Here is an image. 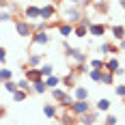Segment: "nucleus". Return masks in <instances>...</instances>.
<instances>
[{"label":"nucleus","mask_w":125,"mask_h":125,"mask_svg":"<svg viewBox=\"0 0 125 125\" xmlns=\"http://www.w3.org/2000/svg\"><path fill=\"white\" fill-rule=\"evenodd\" d=\"M15 22V32H17V37H32V32H35V24L32 22H28L24 17H15L13 20Z\"/></svg>","instance_id":"nucleus-1"},{"label":"nucleus","mask_w":125,"mask_h":125,"mask_svg":"<svg viewBox=\"0 0 125 125\" xmlns=\"http://www.w3.org/2000/svg\"><path fill=\"white\" fill-rule=\"evenodd\" d=\"M62 50H65V54H67L73 62H86V58H88L84 50H78V48H73V45H69L67 41L62 43Z\"/></svg>","instance_id":"nucleus-2"},{"label":"nucleus","mask_w":125,"mask_h":125,"mask_svg":"<svg viewBox=\"0 0 125 125\" xmlns=\"http://www.w3.org/2000/svg\"><path fill=\"white\" fill-rule=\"evenodd\" d=\"M104 71L114 73V78L125 73V69L121 67V62H119V58H116V56H110V58H106V61H104Z\"/></svg>","instance_id":"nucleus-3"},{"label":"nucleus","mask_w":125,"mask_h":125,"mask_svg":"<svg viewBox=\"0 0 125 125\" xmlns=\"http://www.w3.org/2000/svg\"><path fill=\"white\" fill-rule=\"evenodd\" d=\"M88 110H93V106L88 104V99H73V104L69 106V112L75 114V116H82Z\"/></svg>","instance_id":"nucleus-4"},{"label":"nucleus","mask_w":125,"mask_h":125,"mask_svg":"<svg viewBox=\"0 0 125 125\" xmlns=\"http://www.w3.org/2000/svg\"><path fill=\"white\" fill-rule=\"evenodd\" d=\"M62 17H65V22H69V24H78L80 17H82V11H80L78 4H71V7H67V9L62 11Z\"/></svg>","instance_id":"nucleus-5"},{"label":"nucleus","mask_w":125,"mask_h":125,"mask_svg":"<svg viewBox=\"0 0 125 125\" xmlns=\"http://www.w3.org/2000/svg\"><path fill=\"white\" fill-rule=\"evenodd\" d=\"M56 7H54V4H52V2H48V4H43V7H41V15H39V17H41V22H54V20H56Z\"/></svg>","instance_id":"nucleus-6"},{"label":"nucleus","mask_w":125,"mask_h":125,"mask_svg":"<svg viewBox=\"0 0 125 125\" xmlns=\"http://www.w3.org/2000/svg\"><path fill=\"white\" fill-rule=\"evenodd\" d=\"M99 114L101 112H97V110L93 108V110L84 112L82 116H78V123H82V125H95V123H97V119H99Z\"/></svg>","instance_id":"nucleus-7"},{"label":"nucleus","mask_w":125,"mask_h":125,"mask_svg":"<svg viewBox=\"0 0 125 125\" xmlns=\"http://www.w3.org/2000/svg\"><path fill=\"white\" fill-rule=\"evenodd\" d=\"M32 48L35 45H48L50 43V32L48 30H37V32H32Z\"/></svg>","instance_id":"nucleus-8"},{"label":"nucleus","mask_w":125,"mask_h":125,"mask_svg":"<svg viewBox=\"0 0 125 125\" xmlns=\"http://www.w3.org/2000/svg\"><path fill=\"white\" fill-rule=\"evenodd\" d=\"M39 15H41V7H37V4H28V7L24 9V20H28V22L41 20Z\"/></svg>","instance_id":"nucleus-9"},{"label":"nucleus","mask_w":125,"mask_h":125,"mask_svg":"<svg viewBox=\"0 0 125 125\" xmlns=\"http://www.w3.org/2000/svg\"><path fill=\"white\" fill-rule=\"evenodd\" d=\"M108 28H110V26L101 24V22H93V24L88 26V35H91V37H104V35L108 32Z\"/></svg>","instance_id":"nucleus-10"},{"label":"nucleus","mask_w":125,"mask_h":125,"mask_svg":"<svg viewBox=\"0 0 125 125\" xmlns=\"http://www.w3.org/2000/svg\"><path fill=\"white\" fill-rule=\"evenodd\" d=\"M24 78L28 80V82H37V80H43V75H41V71H39V67H28V65L24 67Z\"/></svg>","instance_id":"nucleus-11"},{"label":"nucleus","mask_w":125,"mask_h":125,"mask_svg":"<svg viewBox=\"0 0 125 125\" xmlns=\"http://www.w3.org/2000/svg\"><path fill=\"white\" fill-rule=\"evenodd\" d=\"M56 119H61V125H75V123H78V116L71 114L67 108H62V112H58Z\"/></svg>","instance_id":"nucleus-12"},{"label":"nucleus","mask_w":125,"mask_h":125,"mask_svg":"<svg viewBox=\"0 0 125 125\" xmlns=\"http://www.w3.org/2000/svg\"><path fill=\"white\" fill-rule=\"evenodd\" d=\"M71 95H73V99H88V88L75 84V86L71 88Z\"/></svg>","instance_id":"nucleus-13"},{"label":"nucleus","mask_w":125,"mask_h":125,"mask_svg":"<svg viewBox=\"0 0 125 125\" xmlns=\"http://www.w3.org/2000/svg\"><path fill=\"white\" fill-rule=\"evenodd\" d=\"M43 114H45V119H56L58 116L56 104H43Z\"/></svg>","instance_id":"nucleus-14"},{"label":"nucleus","mask_w":125,"mask_h":125,"mask_svg":"<svg viewBox=\"0 0 125 125\" xmlns=\"http://www.w3.org/2000/svg\"><path fill=\"white\" fill-rule=\"evenodd\" d=\"M58 28V32H61V37H69V35H73V24H69V22H61V24L56 26Z\"/></svg>","instance_id":"nucleus-15"},{"label":"nucleus","mask_w":125,"mask_h":125,"mask_svg":"<svg viewBox=\"0 0 125 125\" xmlns=\"http://www.w3.org/2000/svg\"><path fill=\"white\" fill-rule=\"evenodd\" d=\"M61 84L67 88V91H71V88L75 86V73H73V71H69L65 78H61Z\"/></svg>","instance_id":"nucleus-16"},{"label":"nucleus","mask_w":125,"mask_h":125,"mask_svg":"<svg viewBox=\"0 0 125 125\" xmlns=\"http://www.w3.org/2000/svg\"><path fill=\"white\" fill-rule=\"evenodd\" d=\"M99 52H104V54H116V52H121L119 50V45H116V43H108V41H104V43H101L99 45Z\"/></svg>","instance_id":"nucleus-17"},{"label":"nucleus","mask_w":125,"mask_h":125,"mask_svg":"<svg viewBox=\"0 0 125 125\" xmlns=\"http://www.w3.org/2000/svg\"><path fill=\"white\" fill-rule=\"evenodd\" d=\"M108 30L112 32V37L116 39V41H121V39L125 37V26H119V24H114V26H110Z\"/></svg>","instance_id":"nucleus-18"},{"label":"nucleus","mask_w":125,"mask_h":125,"mask_svg":"<svg viewBox=\"0 0 125 125\" xmlns=\"http://www.w3.org/2000/svg\"><path fill=\"white\" fill-rule=\"evenodd\" d=\"M32 93H37V95L48 93V84H45V80H37V82H32Z\"/></svg>","instance_id":"nucleus-19"},{"label":"nucleus","mask_w":125,"mask_h":125,"mask_svg":"<svg viewBox=\"0 0 125 125\" xmlns=\"http://www.w3.org/2000/svg\"><path fill=\"white\" fill-rule=\"evenodd\" d=\"M73 35H75V37H80V39H84V37L88 35V26L80 24V22H78V24H73Z\"/></svg>","instance_id":"nucleus-20"},{"label":"nucleus","mask_w":125,"mask_h":125,"mask_svg":"<svg viewBox=\"0 0 125 125\" xmlns=\"http://www.w3.org/2000/svg\"><path fill=\"white\" fill-rule=\"evenodd\" d=\"M95 110H97V112H108V110H110V99H108V97H101V99L95 104Z\"/></svg>","instance_id":"nucleus-21"},{"label":"nucleus","mask_w":125,"mask_h":125,"mask_svg":"<svg viewBox=\"0 0 125 125\" xmlns=\"http://www.w3.org/2000/svg\"><path fill=\"white\" fill-rule=\"evenodd\" d=\"M43 80H45V84H48V91H50V88H56V86H61V78H58V75H48V78H43Z\"/></svg>","instance_id":"nucleus-22"},{"label":"nucleus","mask_w":125,"mask_h":125,"mask_svg":"<svg viewBox=\"0 0 125 125\" xmlns=\"http://www.w3.org/2000/svg\"><path fill=\"white\" fill-rule=\"evenodd\" d=\"M41 62H43V56H41V54H30L26 65H28V67H41Z\"/></svg>","instance_id":"nucleus-23"},{"label":"nucleus","mask_w":125,"mask_h":125,"mask_svg":"<svg viewBox=\"0 0 125 125\" xmlns=\"http://www.w3.org/2000/svg\"><path fill=\"white\" fill-rule=\"evenodd\" d=\"M17 88H22V91H26V93L30 95V93H32V82H28L26 78H20V80H17Z\"/></svg>","instance_id":"nucleus-24"},{"label":"nucleus","mask_w":125,"mask_h":125,"mask_svg":"<svg viewBox=\"0 0 125 125\" xmlns=\"http://www.w3.org/2000/svg\"><path fill=\"white\" fill-rule=\"evenodd\" d=\"M7 80H13V71L7 67H0V84H4Z\"/></svg>","instance_id":"nucleus-25"},{"label":"nucleus","mask_w":125,"mask_h":125,"mask_svg":"<svg viewBox=\"0 0 125 125\" xmlns=\"http://www.w3.org/2000/svg\"><path fill=\"white\" fill-rule=\"evenodd\" d=\"M39 71H41V75H43V78H48V75L54 73V67H52V62H41Z\"/></svg>","instance_id":"nucleus-26"},{"label":"nucleus","mask_w":125,"mask_h":125,"mask_svg":"<svg viewBox=\"0 0 125 125\" xmlns=\"http://www.w3.org/2000/svg\"><path fill=\"white\" fill-rule=\"evenodd\" d=\"M99 84L112 86V84H114V73H110V71H104V73H101V82H99Z\"/></svg>","instance_id":"nucleus-27"},{"label":"nucleus","mask_w":125,"mask_h":125,"mask_svg":"<svg viewBox=\"0 0 125 125\" xmlns=\"http://www.w3.org/2000/svg\"><path fill=\"white\" fill-rule=\"evenodd\" d=\"M93 9L99 11V13H108V2H106V0H95V2H93Z\"/></svg>","instance_id":"nucleus-28"},{"label":"nucleus","mask_w":125,"mask_h":125,"mask_svg":"<svg viewBox=\"0 0 125 125\" xmlns=\"http://www.w3.org/2000/svg\"><path fill=\"white\" fill-rule=\"evenodd\" d=\"M101 73H104V69H88V78L93 82H101Z\"/></svg>","instance_id":"nucleus-29"},{"label":"nucleus","mask_w":125,"mask_h":125,"mask_svg":"<svg viewBox=\"0 0 125 125\" xmlns=\"http://www.w3.org/2000/svg\"><path fill=\"white\" fill-rule=\"evenodd\" d=\"M26 97H28V93H26V91H22V88H17V91L13 93V101H15V104H17V101H24Z\"/></svg>","instance_id":"nucleus-30"},{"label":"nucleus","mask_w":125,"mask_h":125,"mask_svg":"<svg viewBox=\"0 0 125 125\" xmlns=\"http://www.w3.org/2000/svg\"><path fill=\"white\" fill-rule=\"evenodd\" d=\"M2 86H4V91H9V93L13 95V93L17 91V82H15V80H7V82H4Z\"/></svg>","instance_id":"nucleus-31"},{"label":"nucleus","mask_w":125,"mask_h":125,"mask_svg":"<svg viewBox=\"0 0 125 125\" xmlns=\"http://www.w3.org/2000/svg\"><path fill=\"white\" fill-rule=\"evenodd\" d=\"M11 20H15V15H13L9 9H7V11H4V9L0 11V22H11Z\"/></svg>","instance_id":"nucleus-32"},{"label":"nucleus","mask_w":125,"mask_h":125,"mask_svg":"<svg viewBox=\"0 0 125 125\" xmlns=\"http://www.w3.org/2000/svg\"><path fill=\"white\" fill-rule=\"evenodd\" d=\"M86 69H88V67H86V62H75V67L71 69V71L78 75V73H86Z\"/></svg>","instance_id":"nucleus-33"},{"label":"nucleus","mask_w":125,"mask_h":125,"mask_svg":"<svg viewBox=\"0 0 125 125\" xmlns=\"http://www.w3.org/2000/svg\"><path fill=\"white\" fill-rule=\"evenodd\" d=\"M88 67H91V69H104V61H101V58H93Z\"/></svg>","instance_id":"nucleus-34"},{"label":"nucleus","mask_w":125,"mask_h":125,"mask_svg":"<svg viewBox=\"0 0 125 125\" xmlns=\"http://www.w3.org/2000/svg\"><path fill=\"white\" fill-rule=\"evenodd\" d=\"M104 123H106V125H116V123H119V119H116L114 114H108V116L104 119Z\"/></svg>","instance_id":"nucleus-35"},{"label":"nucleus","mask_w":125,"mask_h":125,"mask_svg":"<svg viewBox=\"0 0 125 125\" xmlns=\"http://www.w3.org/2000/svg\"><path fill=\"white\" fill-rule=\"evenodd\" d=\"M114 93H116L119 97H123V99H125V84H119V86H114Z\"/></svg>","instance_id":"nucleus-36"},{"label":"nucleus","mask_w":125,"mask_h":125,"mask_svg":"<svg viewBox=\"0 0 125 125\" xmlns=\"http://www.w3.org/2000/svg\"><path fill=\"white\" fill-rule=\"evenodd\" d=\"M4 62H7V50L0 48V65H4Z\"/></svg>","instance_id":"nucleus-37"},{"label":"nucleus","mask_w":125,"mask_h":125,"mask_svg":"<svg viewBox=\"0 0 125 125\" xmlns=\"http://www.w3.org/2000/svg\"><path fill=\"white\" fill-rule=\"evenodd\" d=\"M9 7V0H0V9H7Z\"/></svg>","instance_id":"nucleus-38"},{"label":"nucleus","mask_w":125,"mask_h":125,"mask_svg":"<svg viewBox=\"0 0 125 125\" xmlns=\"http://www.w3.org/2000/svg\"><path fill=\"white\" fill-rule=\"evenodd\" d=\"M80 2H82V7H88V4H93L95 0H80Z\"/></svg>","instance_id":"nucleus-39"},{"label":"nucleus","mask_w":125,"mask_h":125,"mask_svg":"<svg viewBox=\"0 0 125 125\" xmlns=\"http://www.w3.org/2000/svg\"><path fill=\"white\" fill-rule=\"evenodd\" d=\"M119 50H125V37L121 39V41H119Z\"/></svg>","instance_id":"nucleus-40"},{"label":"nucleus","mask_w":125,"mask_h":125,"mask_svg":"<svg viewBox=\"0 0 125 125\" xmlns=\"http://www.w3.org/2000/svg\"><path fill=\"white\" fill-rule=\"evenodd\" d=\"M65 2H69V4H80V0H65Z\"/></svg>","instance_id":"nucleus-41"},{"label":"nucleus","mask_w":125,"mask_h":125,"mask_svg":"<svg viewBox=\"0 0 125 125\" xmlns=\"http://www.w3.org/2000/svg\"><path fill=\"white\" fill-rule=\"evenodd\" d=\"M4 114H7V110H4V108H2V106H0V119H2V116H4Z\"/></svg>","instance_id":"nucleus-42"},{"label":"nucleus","mask_w":125,"mask_h":125,"mask_svg":"<svg viewBox=\"0 0 125 125\" xmlns=\"http://www.w3.org/2000/svg\"><path fill=\"white\" fill-rule=\"evenodd\" d=\"M119 4H121V9H125V0H119Z\"/></svg>","instance_id":"nucleus-43"},{"label":"nucleus","mask_w":125,"mask_h":125,"mask_svg":"<svg viewBox=\"0 0 125 125\" xmlns=\"http://www.w3.org/2000/svg\"><path fill=\"white\" fill-rule=\"evenodd\" d=\"M123 17H125V9H123Z\"/></svg>","instance_id":"nucleus-44"},{"label":"nucleus","mask_w":125,"mask_h":125,"mask_svg":"<svg viewBox=\"0 0 125 125\" xmlns=\"http://www.w3.org/2000/svg\"><path fill=\"white\" fill-rule=\"evenodd\" d=\"M17 2H20V0H17Z\"/></svg>","instance_id":"nucleus-45"},{"label":"nucleus","mask_w":125,"mask_h":125,"mask_svg":"<svg viewBox=\"0 0 125 125\" xmlns=\"http://www.w3.org/2000/svg\"><path fill=\"white\" fill-rule=\"evenodd\" d=\"M104 125H106V123H104Z\"/></svg>","instance_id":"nucleus-46"}]
</instances>
